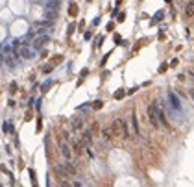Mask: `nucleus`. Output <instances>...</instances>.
Listing matches in <instances>:
<instances>
[{"label":"nucleus","instance_id":"2","mask_svg":"<svg viewBox=\"0 0 194 187\" xmlns=\"http://www.w3.org/2000/svg\"><path fill=\"white\" fill-rule=\"evenodd\" d=\"M109 130H111V134H113V137H120V134H122V122H120V119H115L113 122H111Z\"/></svg>","mask_w":194,"mask_h":187},{"label":"nucleus","instance_id":"4","mask_svg":"<svg viewBox=\"0 0 194 187\" xmlns=\"http://www.w3.org/2000/svg\"><path fill=\"white\" fill-rule=\"evenodd\" d=\"M50 41V39H48V35H41V37H37L35 39V41H33V48H35V50H39V48H43V45H45V43H48Z\"/></svg>","mask_w":194,"mask_h":187},{"label":"nucleus","instance_id":"18","mask_svg":"<svg viewBox=\"0 0 194 187\" xmlns=\"http://www.w3.org/2000/svg\"><path fill=\"white\" fill-rule=\"evenodd\" d=\"M59 185H61V187H74L68 180H61V182H59Z\"/></svg>","mask_w":194,"mask_h":187},{"label":"nucleus","instance_id":"10","mask_svg":"<svg viewBox=\"0 0 194 187\" xmlns=\"http://www.w3.org/2000/svg\"><path fill=\"white\" fill-rule=\"evenodd\" d=\"M81 135H83V143H85L87 146H91V145H92V132H91V130H85Z\"/></svg>","mask_w":194,"mask_h":187},{"label":"nucleus","instance_id":"23","mask_svg":"<svg viewBox=\"0 0 194 187\" xmlns=\"http://www.w3.org/2000/svg\"><path fill=\"white\" fill-rule=\"evenodd\" d=\"M0 187H2V185H0Z\"/></svg>","mask_w":194,"mask_h":187},{"label":"nucleus","instance_id":"11","mask_svg":"<svg viewBox=\"0 0 194 187\" xmlns=\"http://www.w3.org/2000/svg\"><path fill=\"white\" fill-rule=\"evenodd\" d=\"M131 126H133V134L135 135L141 134V130H139V122H137V115H135V113H131Z\"/></svg>","mask_w":194,"mask_h":187},{"label":"nucleus","instance_id":"21","mask_svg":"<svg viewBox=\"0 0 194 187\" xmlns=\"http://www.w3.org/2000/svg\"><path fill=\"white\" fill-rule=\"evenodd\" d=\"M191 96H192V100H194V89H192V91H191Z\"/></svg>","mask_w":194,"mask_h":187},{"label":"nucleus","instance_id":"20","mask_svg":"<svg viewBox=\"0 0 194 187\" xmlns=\"http://www.w3.org/2000/svg\"><path fill=\"white\" fill-rule=\"evenodd\" d=\"M120 96H124V91H116L115 93V98H120Z\"/></svg>","mask_w":194,"mask_h":187},{"label":"nucleus","instance_id":"1","mask_svg":"<svg viewBox=\"0 0 194 187\" xmlns=\"http://www.w3.org/2000/svg\"><path fill=\"white\" fill-rule=\"evenodd\" d=\"M148 120H150V124L157 130L161 124H159V119H157V113H155V108H153V104L152 106H148Z\"/></svg>","mask_w":194,"mask_h":187},{"label":"nucleus","instance_id":"7","mask_svg":"<svg viewBox=\"0 0 194 187\" xmlns=\"http://www.w3.org/2000/svg\"><path fill=\"white\" fill-rule=\"evenodd\" d=\"M120 122H122V134H120V137H122L124 141H128V139H130V128H128V122L124 119H120Z\"/></svg>","mask_w":194,"mask_h":187},{"label":"nucleus","instance_id":"19","mask_svg":"<svg viewBox=\"0 0 194 187\" xmlns=\"http://www.w3.org/2000/svg\"><path fill=\"white\" fill-rule=\"evenodd\" d=\"M92 108H94V110H100V108H102V102H100V100H96V102L92 104Z\"/></svg>","mask_w":194,"mask_h":187},{"label":"nucleus","instance_id":"12","mask_svg":"<svg viewBox=\"0 0 194 187\" xmlns=\"http://www.w3.org/2000/svg\"><path fill=\"white\" fill-rule=\"evenodd\" d=\"M72 128H74V130H81V128H83V120H81L80 117H74V119H72Z\"/></svg>","mask_w":194,"mask_h":187},{"label":"nucleus","instance_id":"5","mask_svg":"<svg viewBox=\"0 0 194 187\" xmlns=\"http://www.w3.org/2000/svg\"><path fill=\"white\" fill-rule=\"evenodd\" d=\"M63 169H65V172H67V174H68V176H76V174H78V170H76V167H74V165H72V163H70V161H65V163H63Z\"/></svg>","mask_w":194,"mask_h":187},{"label":"nucleus","instance_id":"3","mask_svg":"<svg viewBox=\"0 0 194 187\" xmlns=\"http://www.w3.org/2000/svg\"><path fill=\"white\" fill-rule=\"evenodd\" d=\"M166 96H168V100H170V104H172L174 110L179 111V110H181V102H179V98L176 96V93H174V91H168V95H166Z\"/></svg>","mask_w":194,"mask_h":187},{"label":"nucleus","instance_id":"14","mask_svg":"<svg viewBox=\"0 0 194 187\" xmlns=\"http://www.w3.org/2000/svg\"><path fill=\"white\" fill-rule=\"evenodd\" d=\"M102 135H104V139H107V141H111V139H113V134H111L109 128H104V130H102Z\"/></svg>","mask_w":194,"mask_h":187},{"label":"nucleus","instance_id":"16","mask_svg":"<svg viewBox=\"0 0 194 187\" xmlns=\"http://www.w3.org/2000/svg\"><path fill=\"white\" fill-rule=\"evenodd\" d=\"M68 13H70V17H76V15H78V6H76V4H70Z\"/></svg>","mask_w":194,"mask_h":187},{"label":"nucleus","instance_id":"17","mask_svg":"<svg viewBox=\"0 0 194 187\" xmlns=\"http://www.w3.org/2000/svg\"><path fill=\"white\" fill-rule=\"evenodd\" d=\"M48 7H50V9H52V7H54V9H57V7H59V0H50Z\"/></svg>","mask_w":194,"mask_h":187},{"label":"nucleus","instance_id":"8","mask_svg":"<svg viewBox=\"0 0 194 187\" xmlns=\"http://www.w3.org/2000/svg\"><path fill=\"white\" fill-rule=\"evenodd\" d=\"M61 154H63V158L67 159V161H70L72 152H70V148H68V145H67V143H61Z\"/></svg>","mask_w":194,"mask_h":187},{"label":"nucleus","instance_id":"13","mask_svg":"<svg viewBox=\"0 0 194 187\" xmlns=\"http://www.w3.org/2000/svg\"><path fill=\"white\" fill-rule=\"evenodd\" d=\"M21 56H22V57H32V50L28 48V45H24V46L21 48Z\"/></svg>","mask_w":194,"mask_h":187},{"label":"nucleus","instance_id":"22","mask_svg":"<svg viewBox=\"0 0 194 187\" xmlns=\"http://www.w3.org/2000/svg\"><path fill=\"white\" fill-rule=\"evenodd\" d=\"M0 63H2V57H0Z\"/></svg>","mask_w":194,"mask_h":187},{"label":"nucleus","instance_id":"9","mask_svg":"<svg viewBox=\"0 0 194 187\" xmlns=\"http://www.w3.org/2000/svg\"><path fill=\"white\" fill-rule=\"evenodd\" d=\"M185 17H187V19L194 17V0H191V2L185 6Z\"/></svg>","mask_w":194,"mask_h":187},{"label":"nucleus","instance_id":"6","mask_svg":"<svg viewBox=\"0 0 194 187\" xmlns=\"http://www.w3.org/2000/svg\"><path fill=\"white\" fill-rule=\"evenodd\" d=\"M54 172H56V176H57V180H67V178H68V174L67 172H65V169H63V167H59V165H57V167H54Z\"/></svg>","mask_w":194,"mask_h":187},{"label":"nucleus","instance_id":"15","mask_svg":"<svg viewBox=\"0 0 194 187\" xmlns=\"http://www.w3.org/2000/svg\"><path fill=\"white\" fill-rule=\"evenodd\" d=\"M81 145H83L81 141H74V143H72V148H74L76 154H81Z\"/></svg>","mask_w":194,"mask_h":187}]
</instances>
